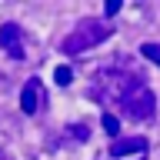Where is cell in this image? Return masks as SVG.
I'll list each match as a JSON object with an SVG mask.
<instances>
[{"mask_svg":"<svg viewBox=\"0 0 160 160\" xmlns=\"http://www.w3.org/2000/svg\"><path fill=\"white\" fill-rule=\"evenodd\" d=\"M40 107H43V87H40L37 77H30L27 83H23V90H20V110L30 117V113H37Z\"/></svg>","mask_w":160,"mask_h":160,"instance_id":"cell-5","label":"cell"},{"mask_svg":"<svg viewBox=\"0 0 160 160\" xmlns=\"http://www.w3.org/2000/svg\"><path fill=\"white\" fill-rule=\"evenodd\" d=\"M67 133H70V140H80V143H83V140L90 137L87 123H80V127H77V123H70V127H67Z\"/></svg>","mask_w":160,"mask_h":160,"instance_id":"cell-10","label":"cell"},{"mask_svg":"<svg viewBox=\"0 0 160 160\" xmlns=\"http://www.w3.org/2000/svg\"><path fill=\"white\" fill-rule=\"evenodd\" d=\"M0 50L10 53L13 60L23 57V30H20L17 23H3V27H0Z\"/></svg>","mask_w":160,"mask_h":160,"instance_id":"cell-4","label":"cell"},{"mask_svg":"<svg viewBox=\"0 0 160 160\" xmlns=\"http://www.w3.org/2000/svg\"><path fill=\"white\" fill-rule=\"evenodd\" d=\"M120 107H123V117H130V120H150L153 117V107H157V97H153V90L147 83H140Z\"/></svg>","mask_w":160,"mask_h":160,"instance_id":"cell-3","label":"cell"},{"mask_svg":"<svg viewBox=\"0 0 160 160\" xmlns=\"http://www.w3.org/2000/svg\"><path fill=\"white\" fill-rule=\"evenodd\" d=\"M147 150V140L143 137H117L110 143V157L120 160V157H133V153H143Z\"/></svg>","mask_w":160,"mask_h":160,"instance_id":"cell-6","label":"cell"},{"mask_svg":"<svg viewBox=\"0 0 160 160\" xmlns=\"http://www.w3.org/2000/svg\"><path fill=\"white\" fill-rule=\"evenodd\" d=\"M140 53H143L150 63H157V67H160V43H143V47H140Z\"/></svg>","mask_w":160,"mask_h":160,"instance_id":"cell-9","label":"cell"},{"mask_svg":"<svg viewBox=\"0 0 160 160\" xmlns=\"http://www.w3.org/2000/svg\"><path fill=\"white\" fill-rule=\"evenodd\" d=\"M117 10H120V3H117V0H113V3H107V7H103V13H107V17H113Z\"/></svg>","mask_w":160,"mask_h":160,"instance_id":"cell-11","label":"cell"},{"mask_svg":"<svg viewBox=\"0 0 160 160\" xmlns=\"http://www.w3.org/2000/svg\"><path fill=\"white\" fill-rule=\"evenodd\" d=\"M53 83H57V87H70V83H73V70L70 67H57L53 70Z\"/></svg>","mask_w":160,"mask_h":160,"instance_id":"cell-7","label":"cell"},{"mask_svg":"<svg viewBox=\"0 0 160 160\" xmlns=\"http://www.w3.org/2000/svg\"><path fill=\"white\" fill-rule=\"evenodd\" d=\"M100 127L107 130L110 137H117V133H120V120L113 117V113H103V117H100Z\"/></svg>","mask_w":160,"mask_h":160,"instance_id":"cell-8","label":"cell"},{"mask_svg":"<svg viewBox=\"0 0 160 160\" xmlns=\"http://www.w3.org/2000/svg\"><path fill=\"white\" fill-rule=\"evenodd\" d=\"M110 33H113V27H110L107 20L87 17V20H80L77 27H73V33L60 43V50H63L67 57H77V53H83V50H90V47H100Z\"/></svg>","mask_w":160,"mask_h":160,"instance_id":"cell-2","label":"cell"},{"mask_svg":"<svg viewBox=\"0 0 160 160\" xmlns=\"http://www.w3.org/2000/svg\"><path fill=\"white\" fill-rule=\"evenodd\" d=\"M140 83H143L140 73H123V70H113V67H110V70H100V73H97L90 97L100 100V103H123Z\"/></svg>","mask_w":160,"mask_h":160,"instance_id":"cell-1","label":"cell"}]
</instances>
